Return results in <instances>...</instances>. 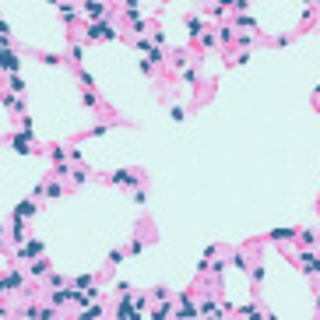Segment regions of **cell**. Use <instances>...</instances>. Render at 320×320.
<instances>
[{
    "mask_svg": "<svg viewBox=\"0 0 320 320\" xmlns=\"http://www.w3.org/2000/svg\"><path fill=\"white\" fill-rule=\"evenodd\" d=\"M106 39H116V28L109 25V18H106V21H88L85 43H106Z\"/></svg>",
    "mask_w": 320,
    "mask_h": 320,
    "instance_id": "6da1fadb",
    "label": "cell"
},
{
    "mask_svg": "<svg viewBox=\"0 0 320 320\" xmlns=\"http://www.w3.org/2000/svg\"><path fill=\"white\" fill-rule=\"evenodd\" d=\"M81 14L88 21H106L109 18V4L106 0H81Z\"/></svg>",
    "mask_w": 320,
    "mask_h": 320,
    "instance_id": "7a4b0ae2",
    "label": "cell"
},
{
    "mask_svg": "<svg viewBox=\"0 0 320 320\" xmlns=\"http://www.w3.org/2000/svg\"><path fill=\"white\" fill-rule=\"evenodd\" d=\"M11 148H14L18 155H32V151H35L32 130H18V134H11Z\"/></svg>",
    "mask_w": 320,
    "mask_h": 320,
    "instance_id": "3957f363",
    "label": "cell"
},
{
    "mask_svg": "<svg viewBox=\"0 0 320 320\" xmlns=\"http://www.w3.org/2000/svg\"><path fill=\"white\" fill-rule=\"evenodd\" d=\"M109 183H120V187H141V176H137L134 169H116V173L109 176Z\"/></svg>",
    "mask_w": 320,
    "mask_h": 320,
    "instance_id": "277c9868",
    "label": "cell"
},
{
    "mask_svg": "<svg viewBox=\"0 0 320 320\" xmlns=\"http://www.w3.org/2000/svg\"><path fill=\"white\" fill-rule=\"evenodd\" d=\"M35 257H43V243H39V239H28V243L18 250V260H35Z\"/></svg>",
    "mask_w": 320,
    "mask_h": 320,
    "instance_id": "5b68a950",
    "label": "cell"
},
{
    "mask_svg": "<svg viewBox=\"0 0 320 320\" xmlns=\"http://www.w3.org/2000/svg\"><path fill=\"white\" fill-rule=\"evenodd\" d=\"M74 299H77V285H74V289H64V285H60V289H53V296H50L53 306H64V303H74Z\"/></svg>",
    "mask_w": 320,
    "mask_h": 320,
    "instance_id": "8992f818",
    "label": "cell"
},
{
    "mask_svg": "<svg viewBox=\"0 0 320 320\" xmlns=\"http://www.w3.org/2000/svg\"><path fill=\"white\" fill-rule=\"evenodd\" d=\"M299 267H303L306 274H320V257L306 250V254H299Z\"/></svg>",
    "mask_w": 320,
    "mask_h": 320,
    "instance_id": "52a82bcc",
    "label": "cell"
},
{
    "mask_svg": "<svg viewBox=\"0 0 320 320\" xmlns=\"http://www.w3.org/2000/svg\"><path fill=\"white\" fill-rule=\"evenodd\" d=\"M4 289H7V292H21V289H25V274L7 271V274H4Z\"/></svg>",
    "mask_w": 320,
    "mask_h": 320,
    "instance_id": "ba28073f",
    "label": "cell"
},
{
    "mask_svg": "<svg viewBox=\"0 0 320 320\" xmlns=\"http://www.w3.org/2000/svg\"><path fill=\"white\" fill-rule=\"evenodd\" d=\"M4 70H7V74H18V70H21V60H18V53H14L11 46H4Z\"/></svg>",
    "mask_w": 320,
    "mask_h": 320,
    "instance_id": "9c48e42d",
    "label": "cell"
},
{
    "mask_svg": "<svg viewBox=\"0 0 320 320\" xmlns=\"http://www.w3.org/2000/svg\"><path fill=\"white\" fill-rule=\"evenodd\" d=\"M60 18H64L67 25H74V21H77V4H67V0H60Z\"/></svg>",
    "mask_w": 320,
    "mask_h": 320,
    "instance_id": "30bf717a",
    "label": "cell"
},
{
    "mask_svg": "<svg viewBox=\"0 0 320 320\" xmlns=\"http://www.w3.org/2000/svg\"><path fill=\"white\" fill-rule=\"evenodd\" d=\"M296 236H299V229H274L271 232L274 243H289V239H296Z\"/></svg>",
    "mask_w": 320,
    "mask_h": 320,
    "instance_id": "8fae6325",
    "label": "cell"
},
{
    "mask_svg": "<svg viewBox=\"0 0 320 320\" xmlns=\"http://www.w3.org/2000/svg\"><path fill=\"white\" fill-rule=\"evenodd\" d=\"M39 211V204H32V201H21L18 208H14V218H32Z\"/></svg>",
    "mask_w": 320,
    "mask_h": 320,
    "instance_id": "7c38bea8",
    "label": "cell"
},
{
    "mask_svg": "<svg viewBox=\"0 0 320 320\" xmlns=\"http://www.w3.org/2000/svg\"><path fill=\"white\" fill-rule=\"evenodd\" d=\"M28 264H32V278L50 274V260H46V257H35V260H28Z\"/></svg>",
    "mask_w": 320,
    "mask_h": 320,
    "instance_id": "4fadbf2b",
    "label": "cell"
},
{
    "mask_svg": "<svg viewBox=\"0 0 320 320\" xmlns=\"http://www.w3.org/2000/svg\"><path fill=\"white\" fill-rule=\"evenodd\" d=\"M317 239H320V232H313V229H299V243H303V247H313Z\"/></svg>",
    "mask_w": 320,
    "mask_h": 320,
    "instance_id": "5bb4252c",
    "label": "cell"
},
{
    "mask_svg": "<svg viewBox=\"0 0 320 320\" xmlns=\"http://www.w3.org/2000/svg\"><path fill=\"white\" fill-rule=\"evenodd\" d=\"M81 102H85L88 109H99V106H102V102H99V95H95L92 88H85V95H81Z\"/></svg>",
    "mask_w": 320,
    "mask_h": 320,
    "instance_id": "9a60e30c",
    "label": "cell"
},
{
    "mask_svg": "<svg viewBox=\"0 0 320 320\" xmlns=\"http://www.w3.org/2000/svg\"><path fill=\"white\" fill-rule=\"evenodd\" d=\"M187 32H190L193 39L201 35V18H197V14H190V18H187Z\"/></svg>",
    "mask_w": 320,
    "mask_h": 320,
    "instance_id": "2e32d148",
    "label": "cell"
},
{
    "mask_svg": "<svg viewBox=\"0 0 320 320\" xmlns=\"http://www.w3.org/2000/svg\"><path fill=\"white\" fill-rule=\"evenodd\" d=\"M218 39L229 46V43H236V32H232V25H225V28H218Z\"/></svg>",
    "mask_w": 320,
    "mask_h": 320,
    "instance_id": "e0dca14e",
    "label": "cell"
},
{
    "mask_svg": "<svg viewBox=\"0 0 320 320\" xmlns=\"http://www.w3.org/2000/svg\"><path fill=\"white\" fill-rule=\"evenodd\" d=\"M74 285H77V289H92V285H95V274H81V278H74Z\"/></svg>",
    "mask_w": 320,
    "mask_h": 320,
    "instance_id": "ac0fdd59",
    "label": "cell"
},
{
    "mask_svg": "<svg viewBox=\"0 0 320 320\" xmlns=\"http://www.w3.org/2000/svg\"><path fill=\"white\" fill-rule=\"evenodd\" d=\"M124 257H127V250H120V247H116V250H109V264H113V267H116V264H124Z\"/></svg>",
    "mask_w": 320,
    "mask_h": 320,
    "instance_id": "d6986e66",
    "label": "cell"
},
{
    "mask_svg": "<svg viewBox=\"0 0 320 320\" xmlns=\"http://www.w3.org/2000/svg\"><path fill=\"white\" fill-rule=\"evenodd\" d=\"M169 313H173V303H166V299H162V306H155V320H162Z\"/></svg>",
    "mask_w": 320,
    "mask_h": 320,
    "instance_id": "ffe728a7",
    "label": "cell"
},
{
    "mask_svg": "<svg viewBox=\"0 0 320 320\" xmlns=\"http://www.w3.org/2000/svg\"><path fill=\"white\" fill-rule=\"evenodd\" d=\"M4 109H21V95H4Z\"/></svg>",
    "mask_w": 320,
    "mask_h": 320,
    "instance_id": "44dd1931",
    "label": "cell"
},
{
    "mask_svg": "<svg viewBox=\"0 0 320 320\" xmlns=\"http://www.w3.org/2000/svg\"><path fill=\"white\" fill-rule=\"evenodd\" d=\"M60 193H64L60 183H46V197H60Z\"/></svg>",
    "mask_w": 320,
    "mask_h": 320,
    "instance_id": "7402d4cb",
    "label": "cell"
},
{
    "mask_svg": "<svg viewBox=\"0 0 320 320\" xmlns=\"http://www.w3.org/2000/svg\"><path fill=\"white\" fill-rule=\"evenodd\" d=\"M70 180H74V183H85V180H88V169H74Z\"/></svg>",
    "mask_w": 320,
    "mask_h": 320,
    "instance_id": "603a6c76",
    "label": "cell"
},
{
    "mask_svg": "<svg viewBox=\"0 0 320 320\" xmlns=\"http://www.w3.org/2000/svg\"><path fill=\"white\" fill-rule=\"evenodd\" d=\"M50 158H53V162H64V158H67V148H53Z\"/></svg>",
    "mask_w": 320,
    "mask_h": 320,
    "instance_id": "cb8c5ba5",
    "label": "cell"
},
{
    "mask_svg": "<svg viewBox=\"0 0 320 320\" xmlns=\"http://www.w3.org/2000/svg\"><path fill=\"white\" fill-rule=\"evenodd\" d=\"M250 278H254L257 285H260V282H264V267H260V264H257V267H250Z\"/></svg>",
    "mask_w": 320,
    "mask_h": 320,
    "instance_id": "d4e9b609",
    "label": "cell"
},
{
    "mask_svg": "<svg viewBox=\"0 0 320 320\" xmlns=\"http://www.w3.org/2000/svg\"><path fill=\"white\" fill-rule=\"evenodd\" d=\"M232 264H236V267H239V271H250V264H247V260H243V254H236V257H232Z\"/></svg>",
    "mask_w": 320,
    "mask_h": 320,
    "instance_id": "484cf974",
    "label": "cell"
},
{
    "mask_svg": "<svg viewBox=\"0 0 320 320\" xmlns=\"http://www.w3.org/2000/svg\"><path fill=\"white\" fill-rule=\"evenodd\" d=\"M144 250V243H141V239H130V247H127V254H141Z\"/></svg>",
    "mask_w": 320,
    "mask_h": 320,
    "instance_id": "4316f807",
    "label": "cell"
},
{
    "mask_svg": "<svg viewBox=\"0 0 320 320\" xmlns=\"http://www.w3.org/2000/svg\"><path fill=\"white\" fill-rule=\"evenodd\" d=\"M134 306H137V313H144V310H148V299H144V296H134Z\"/></svg>",
    "mask_w": 320,
    "mask_h": 320,
    "instance_id": "83f0119b",
    "label": "cell"
},
{
    "mask_svg": "<svg viewBox=\"0 0 320 320\" xmlns=\"http://www.w3.org/2000/svg\"><path fill=\"white\" fill-rule=\"evenodd\" d=\"M85 317H102V306L95 303V306H85Z\"/></svg>",
    "mask_w": 320,
    "mask_h": 320,
    "instance_id": "f1b7e54d",
    "label": "cell"
},
{
    "mask_svg": "<svg viewBox=\"0 0 320 320\" xmlns=\"http://www.w3.org/2000/svg\"><path fill=\"white\" fill-rule=\"evenodd\" d=\"M134 201H137V204H144V201H148V193H144L141 187H134Z\"/></svg>",
    "mask_w": 320,
    "mask_h": 320,
    "instance_id": "f546056e",
    "label": "cell"
},
{
    "mask_svg": "<svg viewBox=\"0 0 320 320\" xmlns=\"http://www.w3.org/2000/svg\"><path fill=\"white\" fill-rule=\"evenodd\" d=\"M21 88H25V85H21V77H18V74H11V92H21Z\"/></svg>",
    "mask_w": 320,
    "mask_h": 320,
    "instance_id": "4dcf8cb0",
    "label": "cell"
},
{
    "mask_svg": "<svg viewBox=\"0 0 320 320\" xmlns=\"http://www.w3.org/2000/svg\"><path fill=\"white\" fill-rule=\"evenodd\" d=\"M169 116H173L176 124H180V120H183V106H173V109H169Z\"/></svg>",
    "mask_w": 320,
    "mask_h": 320,
    "instance_id": "1f68e13d",
    "label": "cell"
},
{
    "mask_svg": "<svg viewBox=\"0 0 320 320\" xmlns=\"http://www.w3.org/2000/svg\"><path fill=\"white\" fill-rule=\"evenodd\" d=\"M317 310H320V292H317Z\"/></svg>",
    "mask_w": 320,
    "mask_h": 320,
    "instance_id": "d6a6232c",
    "label": "cell"
}]
</instances>
